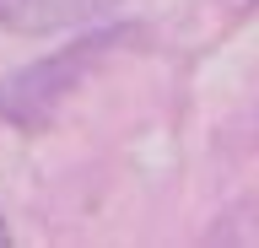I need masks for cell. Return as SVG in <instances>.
Masks as SVG:
<instances>
[{"label":"cell","mask_w":259,"mask_h":248,"mask_svg":"<svg viewBox=\"0 0 259 248\" xmlns=\"http://www.w3.org/2000/svg\"><path fill=\"white\" fill-rule=\"evenodd\" d=\"M0 248H11V227H6V216H0Z\"/></svg>","instance_id":"cell-3"},{"label":"cell","mask_w":259,"mask_h":248,"mask_svg":"<svg viewBox=\"0 0 259 248\" xmlns=\"http://www.w3.org/2000/svg\"><path fill=\"white\" fill-rule=\"evenodd\" d=\"M146 27H103V33H87L76 38L70 49H54L44 60H32V65L11 70V76H0V119L16 124V130H49L60 108L76 97V86L92 76L108 54H119L124 43H141Z\"/></svg>","instance_id":"cell-1"},{"label":"cell","mask_w":259,"mask_h":248,"mask_svg":"<svg viewBox=\"0 0 259 248\" xmlns=\"http://www.w3.org/2000/svg\"><path fill=\"white\" fill-rule=\"evenodd\" d=\"M119 0H0V27L22 38H44V33H70L87 22L108 17Z\"/></svg>","instance_id":"cell-2"}]
</instances>
